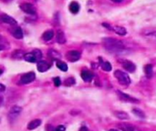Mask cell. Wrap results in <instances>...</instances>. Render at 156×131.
<instances>
[{
	"mask_svg": "<svg viewBox=\"0 0 156 131\" xmlns=\"http://www.w3.org/2000/svg\"><path fill=\"white\" fill-rule=\"evenodd\" d=\"M102 44L105 49H107L111 53L119 54L125 50V46H124L123 42L111 38H106L102 39Z\"/></svg>",
	"mask_w": 156,
	"mask_h": 131,
	"instance_id": "6da1fadb",
	"label": "cell"
},
{
	"mask_svg": "<svg viewBox=\"0 0 156 131\" xmlns=\"http://www.w3.org/2000/svg\"><path fill=\"white\" fill-rule=\"evenodd\" d=\"M114 77L118 79L119 83H120L121 85L127 86L131 83V78L129 77V75L125 72H123L121 70H115L114 72Z\"/></svg>",
	"mask_w": 156,
	"mask_h": 131,
	"instance_id": "7a4b0ae2",
	"label": "cell"
},
{
	"mask_svg": "<svg viewBox=\"0 0 156 131\" xmlns=\"http://www.w3.org/2000/svg\"><path fill=\"white\" fill-rule=\"evenodd\" d=\"M118 96L120 98V99L122 101H125V102H131V103H138L139 102V99H137V98L128 95V94H125V93H123L120 90H117L116 91Z\"/></svg>",
	"mask_w": 156,
	"mask_h": 131,
	"instance_id": "3957f363",
	"label": "cell"
},
{
	"mask_svg": "<svg viewBox=\"0 0 156 131\" xmlns=\"http://www.w3.org/2000/svg\"><path fill=\"white\" fill-rule=\"evenodd\" d=\"M21 112H22V108H20L18 106H13L10 108L9 112H8V118H9V120L10 121H14L15 119H17Z\"/></svg>",
	"mask_w": 156,
	"mask_h": 131,
	"instance_id": "277c9868",
	"label": "cell"
},
{
	"mask_svg": "<svg viewBox=\"0 0 156 131\" xmlns=\"http://www.w3.org/2000/svg\"><path fill=\"white\" fill-rule=\"evenodd\" d=\"M36 78V74L34 72H28V73H26L24 74L21 78H20V82L19 84H22V85H26V84H29L31 82H33Z\"/></svg>",
	"mask_w": 156,
	"mask_h": 131,
	"instance_id": "5b68a950",
	"label": "cell"
},
{
	"mask_svg": "<svg viewBox=\"0 0 156 131\" xmlns=\"http://www.w3.org/2000/svg\"><path fill=\"white\" fill-rule=\"evenodd\" d=\"M20 8L21 10H23L25 13L28 14V15H35L36 14V9L34 8V6L30 3H23L20 5Z\"/></svg>",
	"mask_w": 156,
	"mask_h": 131,
	"instance_id": "8992f818",
	"label": "cell"
},
{
	"mask_svg": "<svg viewBox=\"0 0 156 131\" xmlns=\"http://www.w3.org/2000/svg\"><path fill=\"white\" fill-rule=\"evenodd\" d=\"M80 52L78 50H70L66 54V57L68 58L69 61L70 62H76L80 58Z\"/></svg>",
	"mask_w": 156,
	"mask_h": 131,
	"instance_id": "52a82bcc",
	"label": "cell"
},
{
	"mask_svg": "<svg viewBox=\"0 0 156 131\" xmlns=\"http://www.w3.org/2000/svg\"><path fill=\"white\" fill-rule=\"evenodd\" d=\"M121 65L123 69H125L126 71L132 73V72H134L135 69H136V67L135 65L132 62V61H129V60H124V61H121Z\"/></svg>",
	"mask_w": 156,
	"mask_h": 131,
	"instance_id": "ba28073f",
	"label": "cell"
},
{
	"mask_svg": "<svg viewBox=\"0 0 156 131\" xmlns=\"http://www.w3.org/2000/svg\"><path fill=\"white\" fill-rule=\"evenodd\" d=\"M118 126H119L120 130H121V131H141L135 126L127 124V123H120V124H119Z\"/></svg>",
	"mask_w": 156,
	"mask_h": 131,
	"instance_id": "9c48e42d",
	"label": "cell"
},
{
	"mask_svg": "<svg viewBox=\"0 0 156 131\" xmlns=\"http://www.w3.org/2000/svg\"><path fill=\"white\" fill-rule=\"evenodd\" d=\"M0 22H1V23H5V24H8V25H11V26L17 25L16 19H14V18L11 17L10 16L5 15V14L0 16Z\"/></svg>",
	"mask_w": 156,
	"mask_h": 131,
	"instance_id": "30bf717a",
	"label": "cell"
},
{
	"mask_svg": "<svg viewBox=\"0 0 156 131\" xmlns=\"http://www.w3.org/2000/svg\"><path fill=\"white\" fill-rule=\"evenodd\" d=\"M37 68L39 72H46L47 70H48L50 69V64L45 60H40L38 62Z\"/></svg>",
	"mask_w": 156,
	"mask_h": 131,
	"instance_id": "8fae6325",
	"label": "cell"
},
{
	"mask_svg": "<svg viewBox=\"0 0 156 131\" xmlns=\"http://www.w3.org/2000/svg\"><path fill=\"white\" fill-rule=\"evenodd\" d=\"M56 39H57V42L58 44H61V45L65 44L67 39H66L64 32L62 31V30H60V29H58V32H57V35H56Z\"/></svg>",
	"mask_w": 156,
	"mask_h": 131,
	"instance_id": "7c38bea8",
	"label": "cell"
},
{
	"mask_svg": "<svg viewBox=\"0 0 156 131\" xmlns=\"http://www.w3.org/2000/svg\"><path fill=\"white\" fill-rule=\"evenodd\" d=\"M82 79L85 81V82H89L93 79V77H94V75H93L92 72L89 71V70H82L81 74H80Z\"/></svg>",
	"mask_w": 156,
	"mask_h": 131,
	"instance_id": "4fadbf2b",
	"label": "cell"
},
{
	"mask_svg": "<svg viewBox=\"0 0 156 131\" xmlns=\"http://www.w3.org/2000/svg\"><path fill=\"white\" fill-rule=\"evenodd\" d=\"M142 34L148 39L151 40H156V30H144Z\"/></svg>",
	"mask_w": 156,
	"mask_h": 131,
	"instance_id": "5bb4252c",
	"label": "cell"
},
{
	"mask_svg": "<svg viewBox=\"0 0 156 131\" xmlns=\"http://www.w3.org/2000/svg\"><path fill=\"white\" fill-rule=\"evenodd\" d=\"M12 35L15 38L17 39H21L23 38V31H22V28L19 27V26H17L15 27L13 30H12Z\"/></svg>",
	"mask_w": 156,
	"mask_h": 131,
	"instance_id": "9a60e30c",
	"label": "cell"
},
{
	"mask_svg": "<svg viewBox=\"0 0 156 131\" xmlns=\"http://www.w3.org/2000/svg\"><path fill=\"white\" fill-rule=\"evenodd\" d=\"M112 30L116 33L119 36H125L127 34V30L124 28L123 26H114L112 27Z\"/></svg>",
	"mask_w": 156,
	"mask_h": 131,
	"instance_id": "2e32d148",
	"label": "cell"
},
{
	"mask_svg": "<svg viewBox=\"0 0 156 131\" xmlns=\"http://www.w3.org/2000/svg\"><path fill=\"white\" fill-rule=\"evenodd\" d=\"M113 114L117 118L121 119V120H126V119L130 118L129 115L126 112H123V111H114Z\"/></svg>",
	"mask_w": 156,
	"mask_h": 131,
	"instance_id": "e0dca14e",
	"label": "cell"
},
{
	"mask_svg": "<svg viewBox=\"0 0 156 131\" xmlns=\"http://www.w3.org/2000/svg\"><path fill=\"white\" fill-rule=\"evenodd\" d=\"M41 125V120L40 119H34L31 122H29V124L27 125V128L29 130H33L36 129L37 127H39Z\"/></svg>",
	"mask_w": 156,
	"mask_h": 131,
	"instance_id": "ac0fdd59",
	"label": "cell"
},
{
	"mask_svg": "<svg viewBox=\"0 0 156 131\" xmlns=\"http://www.w3.org/2000/svg\"><path fill=\"white\" fill-rule=\"evenodd\" d=\"M48 56H50V58H52L53 60H59L61 58V55L59 52H58L57 50H54V49H50L48 50Z\"/></svg>",
	"mask_w": 156,
	"mask_h": 131,
	"instance_id": "d6986e66",
	"label": "cell"
},
{
	"mask_svg": "<svg viewBox=\"0 0 156 131\" xmlns=\"http://www.w3.org/2000/svg\"><path fill=\"white\" fill-rule=\"evenodd\" d=\"M26 61L27 62H30V63H35L37 62V59L33 54V52H29V53H25L24 55V57H23Z\"/></svg>",
	"mask_w": 156,
	"mask_h": 131,
	"instance_id": "ffe728a7",
	"label": "cell"
},
{
	"mask_svg": "<svg viewBox=\"0 0 156 131\" xmlns=\"http://www.w3.org/2000/svg\"><path fill=\"white\" fill-rule=\"evenodd\" d=\"M100 61H101V69H102L104 71L109 72V71L111 70V65L110 62H108V61H105V62L102 61L101 57H100Z\"/></svg>",
	"mask_w": 156,
	"mask_h": 131,
	"instance_id": "44dd1931",
	"label": "cell"
},
{
	"mask_svg": "<svg viewBox=\"0 0 156 131\" xmlns=\"http://www.w3.org/2000/svg\"><path fill=\"white\" fill-rule=\"evenodd\" d=\"M70 11L72 14H77L80 11V5H79V3H77L76 1L71 2L70 5Z\"/></svg>",
	"mask_w": 156,
	"mask_h": 131,
	"instance_id": "7402d4cb",
	"label": "cell"
},
{
	"mask_svg": "<svg viewBox=\"0 0 156 131\" xmlns=\"http://www.w3.org/2000/svg\"><path fill=\"white\" fill-rule=\"evenodd\" d=\"M53 37H54V31L53 30H48V31H46L44 34H43V36H42V38H43V39L45 41L51 40L53 38Z\"/></svg>",
	"mask_w": 156,
	"mask_h": 131,
	"instance_id": "603a6c76",
	"label": "cell"
},
{
	"mask_svg": "<svg viewBox=\"0 0 156 131\" xmlns=\"http://www.w3.org/2000/svg\"><path fill=\"white\" fill-rule=\"evenodd\" d=\"M56 65H57L58 69H59L61 71L66 72V71L68 70V66H67V64H66L65 62H63V61L58 60V61H57V63H56Z\"/></svg>",
	"mask_w": 156,
	"mask_h": 131,
	"instance_id": "cb8c5ba5",
	"label": "cell"
},
{
	"mask_svg": "<svg viewBox=\"0 0 156 131\" xmlns=\"http://www.w3.org/2000/svg\"><path fill=\"white\" fill-rule=\"evenodd\" d=\"M133 113L135 116H137L138 117H140V118H145V117H146L145 113H144L142 109H140V108H133Z\"/></svg>",
	"mask_w": 156,
	"mask_h": 131,
	"instance_id": "d4e9b609",
	"label": "cell"
},
{
	"mask_svg": "<svg viewBox=\"0 0 156 131\" xmlns=\"http://www.w3.org/2000/svg\"><path fill=\"white\" fill-rule=\"evenodd\" d=\"M144 73L146 74L147 77L151 78L152 76L153 73V69H152V66L151 65H146L144 67Z\"/></svg>",
	"mask_w": 156,
	"mask_h": 131,
	"instance_id": "484cf974",
	"label": "cell"
},
{
	"mask_svg": "<svg viewBox=\"0 0 156 131\" xmlns=\"http://www.w3.org/2000/svg\"><path fill=\"white\" fill-rule=\"evenodd\" d=\"M32 52H33V54H34V56L37 59V62H39L42 59V52L39 49H34Z\"/></svg>",
	"mask_w": 156,
	"mask_h": 131,
	"instance_id": "4316f807",
	"label": "cell"
},
{
	"mask_svg": "<svg viewBox=\"0 0 156 131\" xmlns=\"http://www.w3.org/2000/svg\"><path fill=\"white\" fill-rule=\"evenodd\" d=\"M24 55H25V54H23V52H22L21 50H17V51L13 54V57H15V58H20L21 56L24 57Z\"/></svg>",
	"mask_w": 156,
	"mask_h": 131,
	"instance_id": "83f0119b",
	"label": "cell"
},
{
	"mask_svg": "<svg viewBox=\"0 0 156 131\" xmlns=\"http://www.w3.org/2000/svg\"><path fill=\"white\" fill-rule=\"evenodd\" d=\"M75 84V79L73 78H68L66 81H65V85L66 86H72V85H74Z\"/></svg>",
	"mask_w": 156,
	"mask_h": 131,
	"instance_id": "f1b7e54d",
	"label": "cell"
},
{
	"mask_svg": "<svg viewBox=\"0 0 156 131\" xmlns=\"http://www.w3.org/2000/svg\"><path fill=\"white\" fill-rule=\"evenodd\" d=\"M53 81H54L55 87H59V86L61 85V80H60V78H59L58 77L54 78H53Z\"/></svg>",
	"mask_w": 156,
	"mask_h": 131,
	"instance_id": "f546056e",
	"label": "cell"
},
{
	"mask_svg": "<svg viewBox=\"0 0 156 131\" xmlns=\"http://www.w3.org/2000/svg\"><path fill=\"white\" fill-rule=\"evenodd\" d=\"M65 130H66V127L62 125H59L55 128V131H65Z\"/></svg>",
	"mask_w": 156,
	"mask_h": 131,
	"instance_id": "4dcf8cb0",
	"label": "cell"
},
{
	"mask_svg": "<svg viewBox=\"0 0 156 131\" xmlns=\"http://www.w3.org/2000/svg\"><path fill=\"white\" fill-rule=\"evenodd\" d=\"M6 90V87L3 85V84H1L0 83V92H2V91H5Z\"/></svg>",
	"mask_w": 156,
	"mask_h": 131,
	"instance_id": "1f68e13d",
	"label": "cell"
},
{
	"mask_svg": "<svg viewBox=\"0 0 156 131\" xmlns=\"http://www.w3.org/2000/svg\"><path fill=\"white\" fill-rule=\"evenodd\" d=\"M80 131H89V128L87 126H82V127H80Z\"/></svg>",
	"mask_w": 156,
	"mask_h": 131,
	"instance_id": "d6a6232c",
	"label": "cell"
},
{
	"mask_svg": "<svg viewBox=\"0 0 156 131\" xmlns=\"http://www.w3.org/2000/svg\"><path fill=\"white\" fill-rule=\"evenodd\" d=\"M3 101H4V98H3V96L0 95V106L2 105V103H3Z\"/></svg>",
	"mask_w": 156,
	"mask_h": 131,
	"instance_id": "836d02e7",
	"label": "cell"
},
{
	"mask_svg": "<svg viewBox=\"0 0 156 131\" xmlns=\"http://www.w3.org/2000/svg\"><path fill=\"white\" fill-rule=\"evenodd\" d=\"M111 1H112V2H114V3H120V2L122 1V0H111Z\"/></svg>",
	"mask_w": 156,
	"mask_h": 131,
	"instance_id": "e575fe53",
	"label": "cell"
},
{
	"mask_svg": "<svg viewBox=\"0 0 156 131\" xmlns=\"http://www.w3.org/2000/svg\"><path fill=\"white\" fill-rule=\"evenodd\" d=\"M5 47H4V46H2L1 44H0V51H1V50H3Z\"/></svg>",
	"mask_w": 156,
	"mask_h": 131,
	"instance_id": "d590c367",
	"label": "cell"
},
{
	"mask_svg": "<svg viewBox=\"0 0 156 131\" xmlns=\"http://www.w3.org/2000/svg\"><path fill=\"white\" fill-rule=\"evenodd\" d=\"M109 131H120V130H118V129H115V128H111V129H110Z\"/></svg>",
	"mask_w": 156,
	"mask_h": 131,
	"instance_id": "8d00e7d4",
	"label": "cell"
},
{
	"mask_svg": "<svg viewBox=\"0 0 156 131\" xmlns=\"http://www.w3.org/2000/svg\"><path fill=\"white\" fill-rule=\"evenodd\" d=\"M2 73H3V71H2L1 69H0V76H1V75H2Z\"/></svg>",
	"mask_w": 156,
	"mask_h": 131,
	"instance_id": "74e56055",
	"label": "cell"
}]
</instances>
